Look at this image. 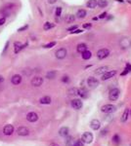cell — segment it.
<instances>
[{
  "label": "cell",
  "mask_w": 131,
  "mask_h": 146,
  "mask_svg": "<svg viewBox=\"0 0 131 146\" xmlns=\"http://www.w3.org/2000/svg\"><path fill=\"white\" fill-rule=\"evenodd\" d=\"M119 95H120V91H119L118 89L114 88V89L111 90V92H110V94H109V99H110L111 101H115V100L118 99Z\"/></svg>",
  "instance_id": "6da1fadb"
},
{
  "label": "cell",
  "mask_w": 131,
  "mask_h": 146,
  "mask_svg": "<svg viewBox=\"0 0 131 146\" xmlns=\"http://www.w3.org/2000/svg\"><path fill=\"white\" fill-rule=\"evenodd\" d=\"M119 45L122 49H128L131 47V39L128 37H122L119 40Z\"/></svg>",
  "instance_id": "7a4b0ae2"
},
{
  "label": "cell",
  "mask_w": 131,
  "mask_h": 146,
  "mask_svg": "<svg viewBox=\"0 0 131 146\" xmlns=\"http://www.w3.org/2000/svg\"><path fill=\"white\" fill-rule=\"evenodd\" d=\"M99 84H100V81H99L98 79L94 78V77H89V78L87 79V85H88V87L91 88V89H94V88L98 87Z\"/></svg>",
  "instance_id": "3957f363"
},
{
  "label": "cell",
  "mask_w": 131,
  "mask_h": 146,
  "mask_svg": "<svg viewBox=\"0 0 131 146\" xmlns=\"http://www.w3.org/2000/svg\"><path fill=\"white\" fill-rule=\"evenodd\" d=\"M81 140L83 141V143H87V144H89V143H91V142L93 141V134H92L91 132L86 131V132H84V133L82 134V136H81Z\"/></svg>",
  "instance_id": "277c9868"
},
{
  "label": "cell",
  "mask_w": 131,
  "mask_h": 146,
  "mask_svg": "<svg viewBox=\"0 0 131 146\" xmlns=\"http://www.w3.org/2000/svg\"><path fill=\"white\" fill-rule=\"evenodd\" d=\"M67 54H68L67 49L60 48V49H58V50L56 51L55 56H56V58H57L58 59H64V58L67 57Z\"/></svg>",
  "instance_id": "5b68a950"
},
{
  "label": "cell",
  "mask_w": 131,
  "mask_h": 146,
  "mask_svg": "<svg viewBox=\"0 0 131 146\" xmlns=\"http://www.w3.org/2000/svg\"><path fill=\"white\" fill-rule=\"evenodd\" d=\"M109 55H110V51L107 48L100 49V50L97 52V58H98L99 59H104Z\"/></svg>",
  "instance_id": "8992f818"
},
{
  "label": "cell",
  "mask_w": 131,
  "mask_h": 146,
  "mask_svg": "<svg viewBox=\"0 0 131 146\" xmlns=\"http://www.w3.org/2000/svg\"><path fill=\"white\" fill-rule=\"evenodd\" d=\"M115 109H116V107L113 104H105L101 108L102 112H104V113H112L115 111Z\"/></svg>",
  "instance_id": "52a82bcc"
},
{
  "label": "cell",
  "mask_w": 131,
  "mask_h": 146,
  "mask_svg": "<svg viewBox=\"0 0 131 146\" xmlns=\"http://www.w3.org/2000/svg\"><path fill=\"white\" fill-rule=\"evenodd\" d=\"M43 84V78L40 76H35L31 79V85L33 87H40Z\"/></svg>",
  "instance_id": "ba28073f"
},
{
  "label": "cell",
  "mask_w": 131,
  "mask_h": 146,
  "mask_svg": "<svg viewBox=\"0 0 131 146\" xmlns=\"http://www.w3.org/2000/svg\"><path fill=\"white\" fill-rule=\"evenodd\" d=\"M17 133L21 136H26L29 134V130L26 127H19L17 130Z\"/></svg>",
  "instance_id": "9c48e42d"
},
{
  "label": "cell",
  "mask_w": 131,
  "mask_h": 146,
  "mask_svg": "<svg viewBox=\"0 0 131 146\" xmlns=\"http://www.w3.org/2000/svg\"><path fill=\"white\" fill-rule=\"evenodd\" d=\"M72 106H73L75 109L79 110V109L82 108L83 103H82V101H81L80 99H78V98H75V99L72 100Z\"/></svg>",
  "instance_id": "30bf717a"
},
{
  "label": "cell",
  "mask_w": 131,
  "mask_h": 146,
  "mask_svg": "<svg viewBox=\"0 0 131 146\" xmlns=\"http://www.w3.org/2000/svg\"><path fill=\"white\" fill-rule=\"evenodd\" d=\"M26 120L30 123H34L38 120V115L35 112H29L26 115Z\"/></svg>",
  "instance_id": "8fae6325"
},
{
  "label": "cell",
  "mask_w": 131,
  "mask_h": 146,
  "mask_svg": "<svg viewBox=\"0 0 131 146\" xmlns=\"http://www.w3.org/2000/svg\"><path fill=\"white\" fill-rule=\"evenodd\" d=\"M115 74H116V71H115V70H109V71H107V72H105L102 75V80H103V81L109 80V79L112 78Z\"/></svg>",
  "instance_id": "7c38bea8"
},
{
  "label": "cell",
  "mask_w": 131,
  "mask_h": 146,
  "mask_svg": "<svg viewBox=\"0 0 131 146\" xmlns=\"http://www.w3.org/2000/svg\"><path fill=\"white\" fill-rule=\"evenodd\" d=\"M14 132V127L12 125H6L3 128V133L5 135H11Z\"/></svg>",
  "instance_id": "4fadbf2b"
},
{
  "label": "cell",
  "mask_w": 131,
  "mask_h": 146,
  "mask_svg": "<svg viewBox=\"0 0 131 146\" xmlns=\"http://www.w3.org/2000/svg\"><path fill=\"white\" fill-rule=\"evenodd\" d=\"M26 46H27V43H26L25 45H23V44L20 43V42H15V43H14V47H15L14 52H15V54H18L20 51H22L23 49L26 48Z\"/></svg>",
  "instance_id": "5bb4252c"
},
{
  "label": "cell",
  "mask_w": 131,
  "mask_h": 146,
  "mask_svg": "<svg viewBox=\"0 0 131 146\" xmlns=\"http://www.w3.org/2000/svg\"><path fill=\"white\" fill-rule=\"evenodd\" d=\"M90 127H91L92 130L97 131V130H99L100 127H101V122L99 121V120H97V119H94V120H92L91 123H90Z\"/></svg>",
  "instance_id": "9a60e30c"
},
{
  "label": "cell",
  "mask_w": 131,
  "mask_h": 146,
  "mask_svg": "<svg viewBox=\"0 0 131 146\" xmlns=\"http://www.w3.org/2000/svg\"><path fill=\"white\" fill-rule=\"evenodd\" d=\"M22 76L20 75V74H16V75H14L12 78H11V82H12V84L13 85H19L21 82H22Z\"/></svg>",
  "instance_id": "2e32d148"
},
{
  "label": "cell",
  "mask_w": 131,
  "mask_h": 146,
  "mask_svg": "<svg viewBox=\"0 0 131 146\" xmlns=\"http://www.w3.org/2000/svg\"><path fill=\"white\" fill-rule=\"evenodd\" d=\"M69 132H70V129L68 127H63L59 131V134L63 137H66L67 135H69Z\"/></svg>",
  "instance_id": "e0dca14e"
},
{
  "label": "cell",
  "mask_w": 131,
  "mask_h": 146,
  "mask_svg": "<svg viewBox=\"0 0 131 146\" xmlns=\"http://www.w3.org/2000/svg\"><path fill=\"white\" fill-rule=\"evenodd\" d=\"M109 69H110L109 66H101V67H99V68H97L95 70V74L96 75H103L105 72L109 71Z\"/></svg>",
  "instance_id": "ac0fdd59"
},
{
  "label": "cell",
  "mask_w": 131,
  "mask_h": 146,
  "mask_svg": "<svg viewBox=\"0 0 131 146\" xmlns=\"http://www.w3.org/2000/svg\"><path fill=\"white\" fill-rule=\"evenodd\" d=\"M78 96L81 98H87L88 97V92L85 88H81L78 89Z\"/></svg>",
  "instance_id": "d6986e66"
},
{
  "label": "cell",
  "mask_w": 131,
  "mask_h": 146,
  "mask_svg": "<svg viewBox=\"0 0 131 146\" xmlns=\"http://www.w3.org/2000/svg\"><path fill=\"white\" fill-rule=\"evenodd\" d=\"M76 51L78 52L79 54H82L83 52L87 51V45L85 43H80V44L77 45V47H76Z\"/></svg>",
  "instance_id": "ffe728a7"
},
{
  "label": "cell",
  "mask_w": 131,
  "mask_h": 146,
  "mask_svg": "<svg viewBox=\"0 0 131 146\" xmlns=\"http://www.w3.org/2000/svg\"><path fill=\"white\" fill-rule=\"evenodd\" d=\"M39 102H40L41 104H50V103H51V97H48V96L42 97L39 99Z\"/></svg>",
  "instance_id": "44dd1931"
},
{
  "label": "cell",
  "mask_w": 131,
  "mask_h": 146,
  "mask_svg": "<svg viewBox=\"0 0 131 146\" xmlns=\"http://www.w3.org/2000/svg\"><path fill=\"white\" fill-rule=\"evenodd\" d=\"M128 115H129V109L128 108H125L124 109V112H123V114H122V116L120 118V121L122 122V123H125V122L127 121V119H128Z\"/></svg>",
  "instance_id": "7402d4cb"
},
{
  "label": "cell",
  "mask_w": 131,
  "mask_h": 146,
  "mask_svg": "<svg viewBox=\"0 0 131 146\" xmlns=\"http://www.w3.org/2000/svg\"><path fill=\"white\" fill-rule=\"evenodd\" d=\"M86 15H87V13H86V11L83 10V9L78 10L77 13H76V17H77L78 19H84V18L86 17Z\"/></svg>",
  "instance_id": "603a6c76"
},
{
  "label": "cell",
  "mask_w": 131,
  "mask_h": 146,
  "mask_svg": "<svg viewBox=\"0 0 131 146\" xmlns=\"http://www.w3.org/2000/svg\"><path fill=\"white\" fill-rule=\"evenodd\" d=\"M86 6L90 9H95L97 6V0H89L86 4Z\"/></svg>",
  "instance_id": "cb8c5ba5"
},
{
  "label": "cell",
  "mask_w": 131,
  "mask_h": 146,
  "mask_svg": "<svg viewBox=\"0 0 131 146\" xmlns=\"http://www.w3.org/2000/svg\"><path fill=\"white\" fill-rule=\"evenodd\" d=\"M65 21L68 24H72V23H74L75 21V17L74 15H67L66 18H65Z\"/></svg>",
  "instance_id": "d4e9b609"
},
{
  "label": "cell",
  "mask_w": 131,
  "mask_h": 146,
  "mask_svg": "<svg viewBox=\"0 0 131 146\" xmlns=\"http://www.w3.org/2000/svg\"><path fill=\"white\" fill-rule=\"evenodd\" d=\"M81 56H82V58H83V59L87 60V59L91 58L92 54H91V52H90V51H85V52H83V53L81 54Z\"/></svg>",
  "instance_id": "484cf974"
},
{
  "label": "cell",
  "mask_w": 131,
  "mask_h": 146,
  "mask_svg": "<svg viewBox=\"0 0 131 146\" xmlns=\"http://www.w3.org/2000/svg\"><path fill=\"white\" fill-rule=\"evenodd\" d=\"M97 5L100 8H106L108 6V0H98L97 1Z\"/></svg>",
  "instance_id": "4316f807"
},
{
  "label": "cell",
  "mask_w": 131,
  "mask_h": 146,
  "mask_svg": "<svg viewBox=\"0 0 131 146\" xmlns=\"http://www.w3.org/2000/svg\"><path fill=\"white\" fill-rule=\"evenodd\" d=\"M56 75H57V72L55 70H50V71H48V72L46 73V78H48V79H54L56 77Z\"/></svg>",
  "instance_id": "83f0119b"
},
{
  "label": "cell",
  "mask_w": 131,
  "mask_h": 146,
  "mask_svg": "<svg viewBox=\"0 0 131 146\" xmlns=\"http://www.w3.org/2000/svg\"><path fill=\"white\" fill-rule=\"evenodd\" d=\"M66 137H67L66 138V145L67 146L73 145V143H74V137L73 136H69V135H67Z\"/></svg>",
  "instance_id": "f1b7e54d"
},
{
  "label": "cell",
  "mask_w": 131,
  "mask_h": 146,
  "mask_svg": "<svg viewBox=\"0 0 131 146\" xmlns=\"http://www.w3.org/2000/svg\"><path fill=\"white\" fill-rule=\"evenodd\" d=\"M55 26V24H52V23H49V22H47V23H45L44 25H43V29L44 30H49V29H51Z\"/></svg>",
  "instance_id": "f546056e"
},
{
  "label": "cell",
  "mask_w": 131,
  "mask_h": 146,
  "mask_svg": "<svg viewBox=\"0 0 131 146\" xmlns=\"http://www.w3.org/2000/svg\"><path fill=\"white\" fill-rule=\"evenodd\" d=\"M69 95L70 96H77L78 95V89L76 88H72L69 90Z\"/></svg>",
  "instance_id": "4dcf8cb0"
},
{
  "label": "cell",
  "mask_w": 131,
  "mask_h": 146,
  "mask_svg": "<svg viewBox=\"0 0 131 146\" xmlns=\"http://www.w3.org/2000/svg\"><path fill=\"white\" fill-rule=\"evenodd\" d=\"M112 142H113L114 144H118V143H120V137H119L118 134H114V135L112 136Z\"/></svg>",
  "instance_id": "1f68e13d"
},
{
  "label": "cell",
  "mask_w": 131,
  "mask_h": 146,
  "mask_svg": "<svg viewBox=\"0 0 131 146\" xmlns=\"http://www.w3.org/2000/svg\"><path fill=\"white\" fill-rule=\"evenodd\" d=\"M56 44H57L56 42H50V43H48V44L44 45L43 47H44L45 49H50V48H52V47H54V46H55Z\"/></svg>",
  "instance_id": "d6a6232c"
},
{
  "label": "cell",
  "mask_w": 131,
  "mask_h": 146,
  "mask_svg": "<svg viewBox=\"0 0 131 146\" xmlns=\"http://www.w3.org/2000/svg\"><path fill=\"white\" fill-rule=\"evenodd\" d=\"M72 146H84V143H83L82 140H76V141H75V142L73 143Z\"/></svg>",
  "instance_id": "836d02e7"
},
{
  "label": "cell",
  "mask_w": 131,
  "mask_h": 146,
  "mask_svg": "<svg viewBox=\"0 0 131 146\" xmlns=\"http://www.w3.org/2000/svg\"><path fill=\"white\" fill-rule=\"evenodd\" d=\"M61 14H62V8L61 7H58L57 9H56V17H60L61 16Z\"/></svg>",
  "instance_id": "e575fe53"
},
{
  "label": "cell",
  "mask_w": 131,
  "mask_h": 146,
  "mask_svg": "<svg viewBox=\"0 0 131 146\" xmlns=\"http://www.w3.org/2000/svg\"><path fill=\"white\" fill-rule=\"evenodd\" d=\"M131 71V65L130 64H127L126 65V68H125V71L124 72H122V75H125L127 72H130Z\"/></svg>",
  "instance_id": "d590c367"
},
{
  "label": "cell",
  "mask_w": 131,
  "mask_h": 146,
  "mask_svg": "<svg viewBox=\"0 0 131 146\" xmlns=\"http://www.w3.org/2000/svg\"><path fill=\"white\" fill-rule=\"evenodd\" d=\"M62 81H63L64 83H69V82H70V78H69V76H64V77L62 78Z\"/></svg>",
  "instance_id": "8d00e7d4"
},
{
  "label": "cell",
  "mask_w": 131,
  "mask_h": 146,
  "mask_svg": "<svg viewBox=\"0 0 131 146\" xmlns=\"http://www.w3.org/2000/svg\"><path fill=\"white\" fill-rule=\"evenodd\" d=\"M27 27H28V25H27V24H26L25 26L20 27V28L18 29V32H22V31H24V30H26V29H27Z\"/></svg>",
  "instance_id": "74e56055"
},
{
  "label": "cell",
  "mask_w": 131,
  "mask_h": 146,
  "mask_svg": "<svg viewBox=\"0 0 131 146\" xmlns=\"http://www.w3.org/2000/svg\"><path fill=\"white\" fill-rule=\"evenodd\" d=\"M76 28H77V25H74V26H71L70 28H68V30H69V31H71V32H73V31H74V30H75Z\"/></svg>",
  "instance_id": "f35d334b"
},
{
  "label": "cell",
  "mask_w": 131,
  "mask_h": 146,
  "mask_svg": "<svg viewBox=\"0 0 131 146\" xmlns=\"http://www.w3.org/2000/svg\"><path fill=\"white\" fill-rule=\"evenodd\" d=\"M81 32H83L81 29H77V28H76V29H75V30H74L72 33H74V34H77V33H81Z\"/></svg>",
  "instance_id": "ab89813d"
},
{
  "label": "cell",
  "mask_w": 131,
  "mask_h": 146,
  "mask_svg": "<svg viewBox=\"0 0 131 146\" xmlns=\"http://www.w3.org/2000/svg\"><path fill=\"white\" fill-rule=\"evenodd\" d=\"M8 47H9V41H7V42H6V44H5V47H4V50H3V54H4V53L7 51Z\"/></svg>",
  "instance_id": "60d3db41"
},
{
  "label": "cell",
  "mask_w": 131,
  "mask_h": 146,
  "mask_svg": "<svg viewBox=\"0 0 131 146\" xmlns=\"http://www.w3.org/2000/svg\"><path fill=\"white\" fill-rule=\"evenodd\" d=\"M5 22H6V19L5 18H1L0 19V25H3L5 24Z\"/></svg>",
  "instance_id": "b9f144b4"
},
{
  "label": "cell",
  "mask_w": 131,
  "mask_h": 146,
  "mask_svg": "<svg viewBox=\"0 0 131 146\" xmlns=\"http://www.w3.org/2000/svg\"><path fill=\"white\" fill-rule=\"evenodd\" d=\"M92 26V24H83V27L84 28H90Z\"/></svg>",
  "instance_id": "7bdbcfd3"
},
{
  "label": "cell",
  "mask_w": 131,
  "mask_h": 146,
  "mask_svg": "<svg viewBox=\"0 0 131 146\" xmlns=\"http://www.w3.org/2000/svg\"><path fill=\"white\" fill-rule=\"evenodd\" d=\"M106 16H107V13H103V14H101V16H100V17H99V18H100V19H104V18H106Z\"/></svg>",
  "instance_id": "ee69618b"
},
{
  "label": "cell",
  "mask_w": 131,
  "mask_h": 146,
  "mask_svg": "<svg viewBox=\"0 0 131 146\" xmlns=\"http://www.w3.org/2000/svg\"><path fill=\"white\" fill-rule=\"evenodd\" d=\"M47 1H48L49 4H55L57 2V0H47Z\"/></svg>",
  "instance_id": "f6af8a7d"
},
{
  "label": "cell",
  "mask_w": 131,
  "mask_h": 146,
  "mask_svg": "<svg viewBox=\"0 0 131 146\" xmlns=\"http://www.w3.org/2000/svg\"><path fill=\"white\" fill-rule=\"evenodd\" d=\"M3 81H4V78H3L2 76H0V83H1V82H3Z\"/></svg>",
  "instance_id": "bcb514c9"
},
{
  "label": "cell",
  "mask_w": 131,
  "mask_h": 146,
  "mask_svg": "<svg viewBox=\"0 0 131 146\" xmlns=\"http://www.w3.org/2000/svg\"><path fill=\"white\" fill-rule=\"evenodd\" d=\"M106 131H107V130H103V131H102V134H106V133H107Z\"/></svg>",
  "instance_id": "7dc6e473"
},
{
  "label": "cell",
  "mask_w": 131,
  "mask_h": 146,
  "mask_svg": "<svg viewBox=\"0 0 131 146\" xmlns=\"http://www.w3.org/2000/svg\"><path fill=\"white\" fill-rule=\"evenodd\" d=\"M49 146H60V145H58V144H55V143H51Z\"/></svg>",
  "instance_id": "c3c4849f"
},
{
  "label": "cell",
  "mask_w": 131,
  "mask_h": 146,
  "mask_svg": "<svg viewBox=\"0 0 131 146\" xmlns=\"http://www.w3.org/2000/svg\"><path fill=\"white\" fill-rule=\"evenodd\" d=\"M130 113H131V109H130Z\"/></svg>",
  "instance_id": "681fc988"
},
{
  "label": "cell",
  "mask_w": 131,
  "mask_h": 146,
  "mask_svg": "<svg viewBox=\"0 0 131 146\" xmlns=\"http://www.w3.org/2000/svg\"><path fill=\"white\" fill-rule=\"evenodd\" d=\"M128 146H131V144H130V145H128Z\"/></svg>",
  "instance_id": "f907efd6"
}]
</instances>
